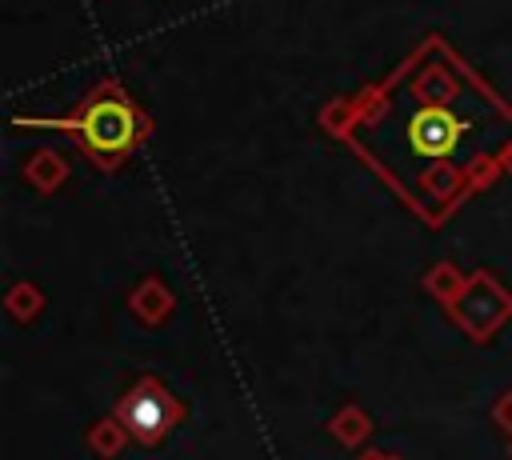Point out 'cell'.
I'll return each instance as SVG.
<instances>
[{
  "label": "cell",
  "mask_w": 512,
  "mask_h": 460,
  "mask_svg": "<svg viewBox=\"0 0 512 460\" xmlns=\"http://www.w3.org/2000/svg\"><path fill=\"white\" fill-rule=\"evenodd\" d=\"M124 424L140 436V440H152L156 432H164V424H168V400L152 388V384H144V388H136L128 400H124Z\"/></svg>",
  "instance_id": "cell-3"
},
{
  "label": "cell",
  "mask_w": 512,
  "mask_h": 460,
  "mask_svg": "<svg viewBox=\"0 0 512 460\" xmlns=\"http://www.w3.org/2000/svg\"><path fill=\"white\" fill-rule=\"evenodd\" d=\"M372 132L380 144H392L388 160L396 168L428 172L436 164H460L476 148L484 152L500 132V112L444 64H432L392 88L388 108L372 116Z\"/></svg>",
  "instance_id": "cell-1"
},
{
  "label": "cell",
  "mask_w": 512,
  "mask_h": 460,
  "mask_svg": "<svg viewBox=\"0 0 512 460\" xmlns=\"http://www.w3.org/2000/svg\"><path fill=\"white\" fill-rule=\"evenodd\" d=\"M84 132V140L96 148V152H124L132 140H136V116L132 108L120 100V96H104V100H92L76 124Z\"/></svg>",
  "instance_id": "cell-2"
}]
</instances>
